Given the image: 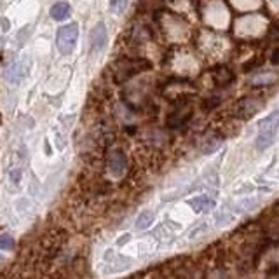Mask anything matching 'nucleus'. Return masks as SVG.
Masks as SVG:
<instances>
[{
    "label": "nucleus",
    "mask_w": 279,
    "mask_h": 279,
    "mask_svg": "<svg viewBox=\"0 0 279 279\" xmlns=\"http://www.w3.org/2000/svg\"><path fill=\"white\" fill-rule=\"evenodd\" d=\"M145 70H150V61L142 58H122L112 67V79L116 84L133 79V77L143 73Z\"/></svg>",
    "instance_id": "f257e3e1"
},
{
    "label": "nucleus",
    "mask_w": 279,
    "mask_h": 279,
    "mask_svg": "<svg viewBox=\"0 0 279 279\" xmlns=\"http://www.w3.org/2000/svg\"><path fill=\"white\" fill-rule=\"evenodd\" d=\"M277 128H279V108L270 112L267 117H264L258 122V134L255 142L258 150H265L267 147L272 145Z\"/></svg>",
    "instance_id": "f03ea898"
},
{
    "label": "nucleus",
    "mask_w": 279,
    "mask_h": 279,
    "mask_svg": "<svg viewBox=\"0 0 279 279\" xmlns=\"http://www.w3.org/2000/svg\"><path fill=\"white\" fill-rule=\"evenodd\" d=\"M77 39H79V24L77 23L60 26L58 32H56V47H58L60 54H72L77 46Z\"/></svg>",
    "instance_id": "7ed1b4c3"
},
{
    "label": "nucleus",
    "mask_w": 279,
    "mask_h": 279,
    "mask_svg": "<svg viewBox=\"0 0 279 279\" xmlns=\"http://www.w3.org/2000/svg\"><path fill=\"white\" fill-rule=\"evenodd\" d=\"M30 67H32V63H30V60H28V58H21L19 61H16V63H12L11 67L6 70L7 80H9V82L23 80L24 77L30 73Z\"/></svg>",
    "instance_id": "20e7f679"
},
{
    "label": "nucleus",
    "mask_w": 279,
    "mask_h": 279,
    "mask_svg": "<svg viewBox=\"0 0 279 279\" xmlns=\"http://www.w3.org/2000/svg\"><path fill=\"white\" fill-rule=\"evenodd\" d=\"M106 44V26L105 23H98L89 34V49L91 52H100Z\"/></svg>",
    "instance_id": "39448f33"
},
{
    "label": "nucleus",
    "mask_w": 279,
    "mask_h": 279,
    "mask_svg": "<svg viewBox=\"0 0 279 279\" xmlns=\"http://www.w3.org/2000/svg\"><path fill=\"white\" fill-rule=\"evenodd\" d=\"M108 168L116 176H121L126 170V155L122 150H112L108 155Z\"/></svg>",
    "instance_id": "423d86ee"
},
{
    "label": "nucleus",
    "mask_w": 279,
    "mask_h": 279,
    "mask_svg": "<svg viewBox=\"0 0 279 279\" xmlns=\"http://www.w3.org/2000/svg\"><path fill=\"white\" fill-rule=\"evenodd\" d=\"M72 14V7H70L68 2H56L54 6L51 7V18L56 19V21H65V19L70 18Z\"/></svg>",
    "instance_id": "0eeeda50"
},
{
    "label": "nucleus",
    "mask_w": 279,
    "mask_h": 279,
    "mask_svg": "<svg viewBox=\"0 0 279 279\" xmlns=\"http://www.w3.org/2000/svg\"><path fill=\"white\" fill-rule=\"evenodd\" d=\"M188 204L194 208V211L203 213V211H209V209L215 206V201L209 199L208 196H199V198H194L188 201Z\"/></svg>",
    "instance_id": "6e6552de"
},
{
    "label": "nucleus",
    "mask_w": 279,
    "mask_h": 279,
    "mask_svg": "<svg viewBox=\"0 0 279 279\" xmlns=\"http://www.w3.org/2000/svg\"><path fill=\"white\" fill-rule=\"evenodd\" d=\"M234 80V72H231L227 67H220L218 68V73H216L215 77V82L218 86H227L231 84V82Z\"/></svg>",
    "instance_id": "1a4fd4ad"
},
{
    "label": "nucleus",
    "mask_w": 279,
    "mask_h": 279,
    "mask_svg": "<svg viewBox=\"0 0 279 279\" xmlns=\"http://www.w3.org/2000/svg\"><path fill=\"white\" fill-rule=\"evenodd\" d=\"M152 221H154V213L147 209V211L140 213V216L136 218V229H149Z\"/></svg>",
    "instance_id": "9d476101"
},
{
    "label": "nucleus",
    "mask_w": 279,
    "mask_h": 279,
    "mask_svg": "<svg viewBox=\"0 0 279 279\" xmlns=\"http://www.w3.org/2000/svg\"><path fill=\"white\" fill-rule=\"evenodd\" d=\"M128 6V0H110V11L114 14H122Z\"/></svg>",
    "instance_id": "9b49d317"
},
{
    "label": "nucleus",
    "mask_w": 279,
    "mask_h": 279,
    "mask_svg": "<svg viewBox=\"0 0 279 279\" xmlns=\"http://www.w3.org/2000/svg\"><path fill=\"white\" fill-rule=\"evenodd\" d=\"M12 246V237L11 236H0V249H7Z\"/></svg>",
    "instance_id": "f8f14e48"
},
{
    "label": "nucleus",
    "mask_w": 279,
    "mask_h": 279,
    "mask_svg": "<svg viewBox=\"0 0 279 279\" xmlns=\"http://www.w3.org/2000/svg\"><path fill=\"white\" fill-rule=\"evenodd\" d=\"M128 241H131V234H124V236H121V239H117V246H124Z\"/></svg>",
    "instance_id": "ddd939ff"
},
{
    "label": "nucleus",
    "mask_w": 279,
    "mask_h": 279,
    "mask_svg": "<svg viewBox=\"0 0 279 279\" xmlns=\"http://www.w3.org/2000/svg\"><path fill=\"white\" fill-rule=\"evenodd\" d=\"M270 61H272V65H279V47L274 49L272 56H270Z\"/></svg>",
    "instance_id": "4468645a"
}]
</instances>
